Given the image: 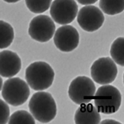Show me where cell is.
I'll return each mask as SVG.
<instances>
[{"instance_id": "2e32d148", "label": "cell", "mask_w": 124, "mask_h": 124, "mask_svg": "<svg viewBox=\"0 0 124 124\" xmlns=\"http://www.w3.org/2000/svg\"><path fill=\"white\" fill-rule=\"evenodd\" d=\"M35 118L31 113L26 110H17L9 117L10 124H35Z\"/></svg>"}, {"instance_id": "3957f363", "label": "cell", "mask_w": 124, "mask_h": 124, "mask_svg": "<svg viewBox=\"0 0 124 124\" xmlns=\"http://www.w3.org/2000/svg\"><path fill=\"white\" fill-rule=\"evenodd\" d=\"M94 106L99 113L113 114L119 109L122 102L121 93L113 85H104L95 91Z\"/></svg>"}, {"instance_id": "277c9868", "label": "cell", "mask_w": 124, "mask_h": 124, "mask_svg": "<svg viewBox=\"0 0 124 124\" xmlns=\"http://www.w3.org/2000/svg\"><path fill=\"white\" fill-rule=\"evenodd\" d=\"M2 96L8 104L14 107L21 106L30 96L29 85L18 77H11L3 85Z\"/></svg>"}, {"instance_id": "7402d4cb", "label": "cell", "mask_w": 124, "mask_h": 124, "mask_svg": "<svg viewBox=\"0 0 124 124\" xmlns=\"http://www.w3.org/2000/svg\"><path fill=\"white\" fill-rule=\"evenodd\" d=\"M3 79H2L1 75H0V91L2 90V87H3Z\"/></svg>"}, {"instance_id": "8fae6325", "label": "cell", "mask_w": 124, "mask_h": 124, "mask_svg": "<svg viewBox=\"0 0 124 124\" xmlns=\"http://www.w3.org/2000/svg\"><path fill=\"white\" fill-rule=\"evenodd\" d=\"M22 69V61L16 52L5 50L0 52V75L11 78Z\"/></svg>"}, {"instance_id": "5bb4252c", "label": "cell", "mask_w": 124, "mask_h": 124, "mask_svg": "<svg viewBox=\"0 0 124 124\" xmlns=\"http://www.w3.org/2000/svg\"><path fill=\"white\" fill-rule=\"evenodd\" d=\"M100 10L108 15H116L123 13L124 0H99Z\"/></svg>"}, {"instance_id": "ac0fdd59", "label": "cell", "mask_w": 124, "mask_h": 124, "mask_svg": "<svg viewBox=\"0 0 124 124\" xmlns=\"http://www.w3.org/2000/svg\"><path fill=\"white\" fill-rule=\"evenodd\" d=\"M10 108L5 101L0 99V124H5L8 122Z\"/></svg>"}, {"instance_id": "8992f818", "label": "cell", "mask_w": 124, "mask_h": 124, "mask_svg": "<svg viewBox=\"0 0 124 124\" xmlns=\"http://www.w3.org/2000/svg\"><path fill=\"white\" fill-rule=\"evenodd\" d=\"M93 80L99 85H109L117 75V67L110 57H100L93 62L90 68Z\"/></svg>"}, {"instance_id": "52a82bcc", "label": "cell", "mask_w": 124, "mask_h": 124, "mask_svg": "<svg viewBox=\"0 0 124 124\" xmlns=\"http://www.w3.org/2000/svg\"><path fill=\"white\" fill-rule=\"evenodd\" d=\"M55 25L52 18L47 15H38L29 23L28 34L33 40L39 42H47L53 37Z\"/></svg>"}, {"instance_id": "9c48e42d", "label": "cell", "mask_w": 124, "mask_h": 124, "mask_svg": "<svg viewBox=\"0 0 124 124\" xmlns=\"http://www.w3.org/2000/svg\"><path fill=\"white\" fill-rule=\"evenodd\" d=\"M77 22L84 31L93 32L99 30L104 23V15L98 7L86 5L78 11Z\"/></svg>"}, {"instance_id": "6da1fadb", "label": "cell", "mask_w": 124, "mask_h": 124, "mask_svg": "<svg viewBox=\"0 0 124 124\" xmlns=\"http://www.w3.org/2000/svg\"><path fill=\"white\" fill-rule=\"evenodd\" d=\"M28 106L31 115L41 123H50L56 116V103L52 95L47 92L39 91L34 93Z\"/></svg>"}, {"instance_id": "7c38bea8", "label": "cell", "mask_w": 124, "mask_h": 124, "mask_svg": "<svg viewBox=\"0 0 124 124\" xmlns=\"http://www.w3.org/2000/svg\"><path fill=\"white\" fill-rule=\"evenodd\" d=\"M101 122V116L97 108L92 103L81 104L75 114L76 124H99Z\"/></svg>"}, {"instance_id": "e0dca14e", "label": "cell", "mask_w": 124, "mask_h": 124, "mask_svg": "<svg viewBox=\"0 0 124 124\" xmlns=\"http://www.w3.org/2000/svg\"><path fill=\"white\" fill-rule=\"evenodd\" d=\"M52 0H25L26 5L31 13H42L51 7Z\"/></svg>"}, {"instance_id": "44dd1931", "label": "cell", "mask_w": 124, "mask_h": 124, "mask_svg": "<svg viewBox=\"0 0 124 124\" xmlns=\"http://www.w3.org/2000/svg\"><path fill=\"white\" fill-rule=\"evenodd\" d=\"M4 2H7V3H17V2L20 1V0H3Z\"/></svg>"}, {"instance_id": "4fadbf2b", "label": "cell", "mask_w": 124, "mask_h": 124, "mask_svg": "<svg viewBox=\"0 0 124 124\" xmlns=\"http://www.w3.org/2000/svg\"><path fill=\"white\" fill-rule=\"evenodd\" d=\"M14 39V30L11 25L0 20V49L8 47Z\"/></svg>"}, {"instance_id": "d6986e66", "label": "cell", "mask_w": 124, "mask_h": 124, "mask_svg": "<svg viewBox=\"0 0 124 124\" xmlns=\"http://www.w3.org/2000/svg\"><path fill=\"white\" fill-rule=\"evenodd\" d=\"M98 0H77V2L79 3H80L82 5H92L93 3H95Z\"/></svg>"}, {"instance_id": "ffe728a7", "label": "cell", "mask_w": 124, "mask_h": 124, "mask_svg": "<svg viewBox=\"0 0 124 124\" xmlns=\"http://www.w3.org/2000/svg\"><path fill=\"white\" fill-rule=\"evenodd\" d=\"M100 123L102 124H105V123H110V124H121V123L117 121H115V120H113V119H106V120H103V121L100 122Z\"/></svg>"}, {"instance_id": "7a4b0ae2", "label": "cell", "mask_w": 124, "mask_h": 124, "mask_svg": "<svg viewBox=\"0 0 124 124\" xmlns=\"http://www.w3.org/2000/svg\"><path fill=\"white\" fill-rule=\"evenodd\" d=\"M25 78L30 87L36 91H42L53 84L55 72L45 61H36L26 69Z\"/></svg>"}, {"instance_id": "30bf717a", "label": "cell", "mask_w": 124, "mask_h": 124, "mask_svg": "<svg viewBox=\"0 0 124 124\" xmlns=\"http://www.w3.org/2000/svg\"><path fill=\"white\" fill-rule=\"evenodd\" d=\"M54 43L62 52H70L76 49L79 43V35L77 29L70 25H63L54 34Z\"/></svg>"}, {"instance_id": "5b68a950", "label": "cell", "mask_w": 124, "mask_h": 124, "mask_svg": "<svg viewBox=\"0 0 124 124\" xmlns=\"http://www.w3.org/2000/svg\"><path fill=\"white\" fill-rule=\"evenodd\" d=\"M95 91L93 79L87 76H78L70 82L68 95L75 103L81 105L93 100Z\"/></svg>"}, {"instance_id": "ba28073f", "label": "cell", "mask_w": 124, "mask_h": 124, "mask_svg": "<svg viewBox=\"0 0 124 124\" xmlns=\"http://www.w3.org/2000/svg\"><path fill=\"white\" fill-rule=\"evenodd\" d=\"M50 13L54 22L67 25L76 17L78 5L75 0H54L50 7Z\"/></svg>"}, {"instance_id": "9a60e30c", "label": "cell", "mask_w": 124, "mask_h": 124, "mask_svg": "<svg viewBox=\"0 0 124 124\" xmlns=\"http://www.w3.org/2000/svg\"><path fill=\"white\" fill-rule=\"evenodd\" d=\"M124 38L117 37L113 42L110 48L111 59L120 66L124 65Z\"/></svg>"}]
</instances>
